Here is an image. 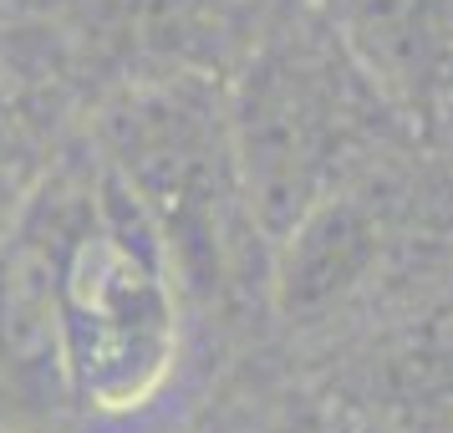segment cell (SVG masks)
<instances>
[{
  "mask_svg": "<svg viewBox=\"0 0 453 433\" xmlns=\"http://www.w3.org/2000/svg\"><path fill=\"white\" fill-rule=\"evenodd\" d=\"M438 367H443V377H449V392H453V327H449V336H443V347H438Z\"/></svg>",
  "mask_w": 453,
  "mask_h": 433,
  "instance_id": "277c9868",
  "label": "cell"
},
{
  "mask_svg": "<svg viewBox=\"0 0 453 433\" xmlns=\"http://www.w3.org/2000/svg\"><path fill=\"white\" fill-rule=\"evenodd\" d=\"M290 433H372L367 423H351L342 413H326V408H306L301 418H290Z\"/></svg>",
  "mask_w": 453,
  "mask_h": 433,
  "instance_id": "3957f363",
  "label": "cell"
},
{
  "mask_svg": "<svg viewBox=\"0 0 453 433\" xmlns=\"http://www.w3.org/2000/svg\"><path fill=\"white\" fill-rule=\"evenodd\" d=\"M46 331L66 392L97 418H138L173 383L184 321L143 205H92L46 255Z\"/></svg>",
  "mask_w": 453,
  "mask_h": 433,
  "instance_id": "6da1fadb",
  "label": "cell"
},
{
  "mask_svg": "<svg viewBox=\"0 0 453 433\" xmlns=\"http://www.w3.org/2000/svg\"><path fill=\"white\" fill-rule=\"evenodd\" d=\"M372 260H377V229L367 209H357L351 199H326L306 209L301 225L290 229L275 266V296L286 316H321L362 286Z\"/></svg>",
  "mask_w": 453,
  "mask_h": 433,
  "instance_id": "7a4b0ae2",
  "label": "cell"
}]
</instances>
